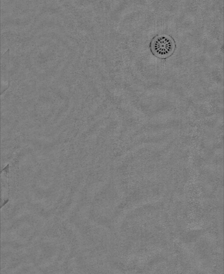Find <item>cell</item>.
I'll list each match as a JSON object with an SVG mask.
<instances>
[{
  "mask_svg": "<svg viewBox=\"0 0 224 274\" xmlns=\"http://www.w3.org/2000/svg\"><path fill=\"white\" fill-rule=\"evenodd\" d=\"M173 49L174 43L172 40L166 35L157 36L152 44L153 53L160 58L169 57L173 52Z\"/></svg>",
  "mask_w": 224,
  "mask_h": 274,
  "instance_id": "cell-1",
  "label": "cell"
},
{
  "mask_svg": "<svg viewBox=\"0 0 224 274\" xmlns=\"http://www.w3.org/2000/svg\"><path fill=\"white\" fill-rule=\"evenodd\" d=\"M9 55L10 50H7L2 57V90L3 95L10 86V75H9Z\"/></svg>",
  "mask_w": 224,
  "mask_h": 274,
  "instance_id": "cell-2",
  "label": "cell"
}]
</instances>
